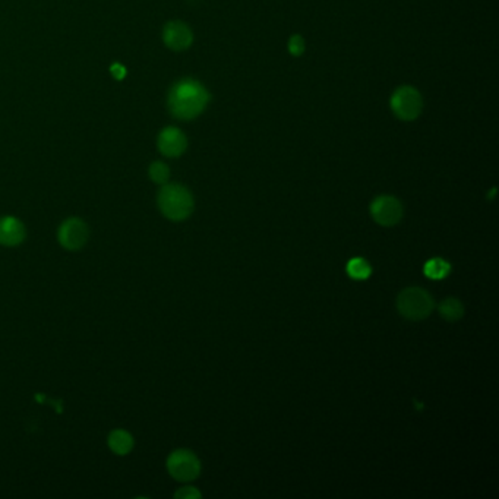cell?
<instances>
[{
    "instance_id": "9",
    "label": "cell",
    "mask_w": 499,
    "mask_h": 499,
    "mask_svg": "<svg viewBox=\"0 0 499 499\" xmlns=\"http://www.w3.org/2000/svg\"><path fill=\"white\" fill-rule=\"evenodd\" d=\"M163 40L166 46L174 50V52H183V50L191 47L194 41V34L185 22L173 21L164 27Z\"/></svg>"
},
{
    "instance_id": "8",
    "label": "cell",
    "mask_w": 499,
    "mask_h": 499,
    "mask_svg": "<svg viewBox=\"0 0 499 499\" xmlns=\"http://www.w3.org/2000/svg\"><path fill=\"white\" fill-rule=\"evenodd\" d=\"M157 144L160 153L170 158L180 157L186 151V148H188L186 135L180 129L173 126L161 131V133L158 135Z\"/></svg>"
},
{
    "instance_id": "2",
    "label": "cell",
    "mask_w": 499,
    "mask_h": 499,
    "mask_svg": "<svg viewBox=\"0 0 499 499\" xmlns=\"http://www.w3.org/2000/svg\"><path fill=\"white\" fill-rule=\"evenodd\" d=\"M158 208L170 221H185L194 213L195 201L191 191L179 183H166L157 196Z\"/></svg>"
},
{
    "instance_id": "6",
    "label": "cell",
    "mask_w": 499,
    "mask_h": 499,
    "mask_svg": "<svg viewBox=\"0 0 499 499\" xmlns=\"http://www.w3.org/2000/svg\"><path fill=\"white\" fill-rule=\"evenodd\" d=\"M90 239L88 224L78 217H69L57 229V242L66 251H79Z\"/></svg>"
},
{
    "instance_id": "14",
    "label": "cell",
    "mask_w": 499,
    "mask_h": 499,
    "mask_svg": "<svg viewBox=\"0 0 499 499\" xmlns=\"http://www.w3.org/2000/svg\"><path fill=\"white\" fill-rule=\"evenodd\" d=\"M347 274L353 280H366L370 277L372 267L365 258H353L347 264Z\"/></svg>"
},
{
    "instance_id": "13",
    "label": "cell",
    "mask_w": 499,
    "mask_h": 499,
    "mask_svg": "<svg viewBox=\"0 0 499 499\" xmlns=\"http://www.w3.org/2000/svg\"><path fill=\"white\" fill-rule=\"evenodd\" d=\"M423 272L432 280H442L451 272V264L442 258H432L425 264Z\"/></svg>"
},
{
    "instance_id": "1",
    "label": "cell",
    "mask_w": 499,
    "mask_h": 499,
    "mask_svg": "<svg viewBox=\"0 0 499 499\" xmlns=\"http://www.w3.org/2000/svg\"><path fill=\"white\" fill-rule=\"evenodd\" d=\"M167 103L174 117L192 120L201 115L208 106L209 93L199 81L185 78L171 86Z\"/></svg>"
},
{
    "instance_id": "17",
    "label": "cell",
    "mask_w": 499,
    "mask_h": 499,
    "mask_svg": "<svg viewBox=\"0 0 499 499\" xmlns=\"http://www.w3.org/2000/svg\"><path fill=\"white\" fill-rule=\"evenodd\" d=\"M201 496V492L194 488V486H185V488L174 492V498L176 499H199Z\"/></svg>"
},
{
    "instance_id": "11",
    "label": "cell",
    "mask_w": 499,
    "mask_h": 499,
    "mask_svg": "<svg viewBox=\"0 0 499 499\" xmlns=\"http://www.w3.org/2000/svg\"><path fill=\"white\" fill-rule=\"evenodd\" d=\"M107 445L111 450V453L116 455H128L135 445V440L131 432L124 429H115L111 431L107 436Z\"/></svg>"
},
{
    "instance_id": "15",
    "label": "cell",
    "mask_w": 499,
    "mask_h": 499,
    "mask_svg": "<svg viewBox=\"0 0 499 499\" xmlns=\"http://www.w3.org/2000/svg\"><path fill=\"white\" fill-rule=\"evenodd\" d=\"M149 179L157 185H166L170 179V169L163 161H154L148 170Z\"/></svg>"
},
{
    "instance_id": "5",
    "label": "cell",
    "mask_w": 499,
    "mask_h": 499,
    "mask_svg": "<svg viewBox=\"0 0 499 499\" xmlns=\"http://www.w3.org/2000/svg\"><path fill=\"white\" fill-rule=\"evenodd\" d=\"M167 470L170 476L178 482H192L201 473L199 458L189 450H176L167 458Z\"/></svg>"
},
{
    "instance_id": "18",
    "label": "cell",
    "mask_w": 499,
    "mask_h": 499,
    "mask_svg": "<svg viewBox=\"0 0 499 499\" xmlns=\"http://www.w3.org/2000/svg\"><path fill=\"white\" fill-rule=\"evenodd\" d=\"M110 72L116 79H123L124 75H126V69H124L120 64H115L113 66L110 68Z\"/></svg>"
},
{
    "instance_id": "12",
    "label": "cell",
    "mask_w": 499,
    "mask_h": 499,
    "mask_svg": "<svg viewBox=\"0 0 499 499\" xmlns=\"http://www.w3.org/2000/svg\"><path fill=\"white\" fill-rule=\"evenodd\" d=\"M440 315L448 322H457L464 317V306L458 299L448 297L440 305Z\"/></svg>"
},
{
    "instance_id": "16",
    "label": "cell",
    "mask_w": 499,
    "mask_h": 499,
    "mask_svg": "<svg viewBox=\"0 0 499 499\" xmlns=\"http://www.w3.org/2000/svg\"><path fill=\"white\" fill-rule=\"evenodd\" d=\"M289 52L293 56H302L305 52V40L301 35H293L289 40Z\"/></svg>"
},
{
    "instance_id": "10",
    "label": "cell",
    "mask_w": 499,
    "mask_h": 499,
    "mask_svg": "<svg viewBox=\"0 0 499 499\" xmlns=\"http://www.w3.org/2000/svg\"><path fill=\"white\" fill-rule=\"evenodd\" d=\"M27 236L23 223L14 216L0 217V245L6 247L19 246Z\"/></svg>"
},
{
    "instance_id": "7",
    "label": "cell",
    "mask_w": 499,
    "mask_h": 499,
    "mask_svg": "<svg viewBox=\"0 0 499 499\" xmlns=\"http://www.w3.org/2000/svg\"><path fill=\"white\" fill-rule=\"evenodd\" d=\"M370 216L379 226L393 227L403 218V205L395 196L381 195L372 201Z\"/></svg>"
},
{
    "instance_id": "4",
    "label": "cell",
    "mask_w": 499,
    "mask_h": 499,
    "mask_svg": "<svg viewBox=\"0 0 499 499\" xmlns=\"http://www.w3.org/2000/svg\"><path fill=\"white\" fill-rule=\"evenodd\" d=\"M391 109L400 120H416L423 110V98L413 86L404 85L394 91L391 97Z\"/></svg>"
},
{
    "instance_id": "3",
    "label": "cell",
    "mask_w": 499,
    "mask_h": 499,
    "mask_svg": "<svg viewBox=\"0 0 499 499\" xmlns=\"http://www.w3.org/2000/svg\"><path fill=\"white\" fill-rule=\"evenodd\" d=\"M435 308L433 297L420 287H408L397 297V309L400 315L410 321L426 319Z\"/></svg>"
}]
</instances>
